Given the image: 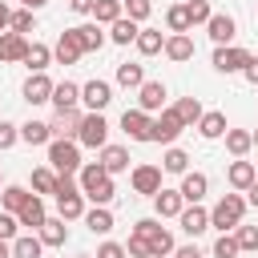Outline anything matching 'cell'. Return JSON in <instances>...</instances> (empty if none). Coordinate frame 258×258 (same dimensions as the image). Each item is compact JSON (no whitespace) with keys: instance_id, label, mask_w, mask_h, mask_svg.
<instances>
[{"instance_id":"cell-57","label":"cell","mask_w":258,"mask_h":258,"mask_svg":"<svg viewBox=\"0 0 258 258\" xmlns=\"http://www.w3.org/2000/svg\"><path fill=\"white\" fill-rule=\"evenodd\" d=\"M246 206H258V181H254V185L246 189Z\"/></svg>"},{"instance_id":"cell-21","label":"cell","mask_w":258,"mask_h":258,"mask_svg":"<svg viewBox=\"0 0 258 258\" xmlns=\"http://www.w3.org/2000/svg\"><path fill=\"white\" fill-rule=\"evenodd\" d=\"M226 113H218V109H210V113H202V121H198V133L206 137V141H218V137H226Z\"/></svg>"},{"instance_id":"cell-49","label":"cell","mask_w":258,"mask_h":258,"mask_svg":"<svg viewBox=\"0 0 258 258\" xmlns=\"http://www.w3.org/2000/svg\"><path fill=\"white\" fill-rule=\"evenodd\" d=\"M125 254H129V258H153L149 242H145V238H137V234H129V242H125Z\"/></svg>"},{"instance_id":"cell-43","label":"cell","mask_w":258,"mask_h":258,"mask_svg":"<svg viewBox=\"0 0 258 258\" xmlns=\"http://www.w3.org/2000/svg\"><path fill=\"white\" fill-rule=\"evenodd\" d=\"M165 28L169 32H189V16H185V4H173L165 12Z\"/></svg>"},{"instance_id":"cell-3","label":"cell","mask_w":258,"mask_h":258,"mask_svg":"<svg viewBox=\"0 0 258 258\" xmlns=\"http://www.w3.org/2000/svg\"><path fill=\"white\" fill-rule=\"evenodd\" d=\"M185 133V125H181V117H177V109L169 105V109H161L157 117H153V129H149V141H157V145H173L177 137Z\"/></svg>"},{"instance_id":"cell-15","label":"cell","mask_w":258,"mask_h":258,"mask_svg":"<svg viewBox=\"0 0 258 258\" xmlns=\"http://www.w3.org/2000/svg\"><path fill=\"white\" fill-rule=\"evenodd\" d=\"M226 181L234 185V194H246L254 181H258V173H254V161H230V169H226Z\"/></svg>"},{"instance_id":"cell-16","label":"cell","mask_w":258,"mask_h":258,"mask_svg":"<svg viewBox=\"0 0 258 258\" xmlns=\"http://www.w3.org/2000/svg\"><path fill=\"white\" fill-rule=\"evenodd\" d=\"M206 189H210V177L206 173H181V185H177V194L185 198V206H198L202 198H206Z\"/></svg>"},{"instance_id":"cell-19","label":"cell","mask_w":258,"mask_h":258,"mask_svg":"<svg viewBox=\"0 0 258 258\" xmlns=\"http://www.w3.org/2000/svg\"><path fill=\"white\" fill-rule=\"evenodd\" d=\"M16 222H20V226H32V230H40V226L48 222V210H44V198H36V194H32V198L24 202V210L16 214Z\"/></svg>"},{"instance_id":"cell-37","label":"cell","mask_w":258,"mask_h":258,"mask_svg":"<svg viewBox=\"0 0 258 258\" xmlns=\"http://www.w3.org/2000/svg\"><path fill=\"white\" fill-rule=\"evenodd\" d=\"M85 226H89L93 234H109V230H113V214H109V206H93V210H85Z\"/></svg>"},{"instance_id":"cell-24","label":"cell","mask_w":258,"mask_h":258,"mask_svg":"<svg viewBox=\"0 0 258 258\" xmlns=\"http://www.w3.org/2000/svg\"><path fill=\"white\" fill-rule=\"evenodd\" d=\"M137 36H141V24L129 20V16H121L117 24H109V40L113 44H137Z\"/></svg>"},{"instance_id":"cell-53","label":"cell","mask_w":258,"mask_h":258,"mask_svg":"<svg viewBox=\"0 0 258 258\" xmlns=\"http://www.w3.org/2000/svg\"><path fill=\"white\" fill-rule=\"evenodd\" d=\"M93 258H129V254H125V246H121V242H101Z\"/></svg>"},{"instance_id":"cell-59","label":"cell","mask_w":258,"mask_h":258,"mask_svg":"<svg viewBox=\"0 0 258 258\" xmlns=\"http://www.w3.org/2000/svg\"><path fill=\"white\" fill-rule=\"evenodd\" d=\"M0 258H12V242H0Z\"/></svg>"},{"instance_id":"cell-55","label":"cell","mask_w":258,"mask_h":258,"mask_svg":"<svg viewBox=\"0 0 258 258\" xmlns=\"http://www.w3.org/2000/svg\"><path fill=\"white\" fill-rule=\"evenodd\" d=\"M242 77H246V81H250V85L258 89V56H250V60H246V69H242Z\"/></svg>"},{"instance_id":"cell-1","label":"cell","mask_w":258,"mask_h":258,"mask_svg":"<svg viewBox=\"0 0 258 258\" xmlns=\"http://www.w3.org/2000/svg\"><path fill=\"white\" fill-rule=\"evenodd\" d=\"M48 165L56 169V173H81V141H73V137H52L48 141Z\"/></svg>"},{"instance_id":"cell-22","label":"cell","mask_w":258,"mask_h":258,"mask_svg":"<svg viewBox=\"0 0 258 258\" xmlns=\"http://www.w3.org/2000/svg\"><path fill=\"white\" fill-rule=\"evenodd\" d=\"M101 165H105L109 177H113V173H125V169H129V149H125V145H105V149H101Z\"/></svg>"},{"instance_id":"cell-28","label":"cell","mask_w":258,"mask_h":258,"mask_svg":"<svg viewBox=\"0 0 258 258\" xmlns=\"http://www.w3.org/2000/svg\"><path fill=\"white\" fill-rule=\"evenodd\" d=\"M24 64H28V73H44V69L52 64V48L40 44V40H32L28 52H24Z\"/></svg>"},{"instance_id":"cell-54","label":"cell","mask_w":258,"mask_h":258,"mask_svg":"<svg viewBox=\"0 0 258 258\" xmlns=\"http://www.w3.org/2000/svg\"><path fill=\"white\" fill-rule=\"evenodd\" d=\"M93 4H97V0H69V8H73L77 16H93Z\"/></svg>"},{"instance_id":"cell-10","label":"cell","mask_w":258,"mask_h":258,"mask_svg":"<svg viewBox=\"0 0 258 258\" xmlns=\"http://www.w3.org/2000/svg\"><path fill=\"white\" fill-rule=\"evenodd\" d=\"M85 56V48H81V40H77V32L69 28V32H60L56 36V44H52V60L56 64H77Z\"/></svg>"},{"instance_id":"cell-29","label":"cell","mask_w":258,"mask_h":258,"mask_svg":"<svg viewBox=\"0 0 258 258\" xmlns=\"http://www.w3.org/2000/svg\"><path fill=\"white\" fill-rule=\"evenodd\" d=\"M20 141H24V145H48V141H52L48 121H24V125H20Z\"/></svg>"},{"instance_id":"cell-23","label":"cell","mask_w":258,"mask_h":258,"mask_svg":"<svg viewBox=\"0 0 258 258\" xmlns=\"http://www.w3.org/2000/svg\"><path fill=\"white\" fill-rule=\"evenodd\" d=\"M36 238H40L44 246H52V250L64 246V242H69V226H64V218H48V222L36 230Z\"/></svg>"},{"instance_id":"cell-50","label":"cell","mask_w":258,"mask_h":258,"mask_svg":"<svg viewBox=\"0 0 258 258\" xmlns=\"http://www.w3.org/2000/svg\"><path fill=\"white\" fill-rule=\"evenodd\" d=\"M20 222H16V214H0V242H16L20 234Z\"/></svg>"},{"instance_id":"cell-12","label":"cell","mask_w":258,"mask_h":258,"mask_svg":"<svg viewBox=\"0 0 258 258\" xmlns=\"http://www.w3.org/2000/svg\"><path fill=\"white\" fill-rule=\"evenodd\" d=\"M177 222H181V230L189 234V238H198V234H206L210 230V210L198 202V206H185L181 214H177Z\"/></svg>"},{"instance_id":"cell-13","label":"cell","mask_w":258,"mask_h":258,"mask_svg":"<svg viewBox=\"0 0 258 258\" xmlns=\"http://www.w3.org/2000/svg\"><path fill=\"white\" fill-rule=\"evenodd\" d=\"M206 32H210V40L222 48V44H230V40H234L238 24H234V16H230V12H214V16H210V24H206Z\"/></svg>"},{"instance_id":"cell-60","label":"cell","mask_w":258,"mask_h":258,"mask_svg":"<svg viewBox=\"0 0 258 258\" xmlns=\"http://www.w3.org/2000/svg\"><path fill=\"white\" fill-rule=\"evenodd\" d=\"M254 145H258V129H254Z\"/></svg>"},{"instance_id":"cell-9","label":"cell","mask_w":258,"mask_h":258,"mask_svg":"<svg viewBox=\"0 0 258 258\" xmlns=\"http://www.w3.org/2000/svg\"><path fill=\"white\" fill-rule=\"evenodd\" d=\"M161 165H133V173H129V181H133V189L137 194H149V198H157V189H161Z\"/></svg>"},{"instance_id":"cell-5","label":"cell","mask_w":258,"mask_h":258,"mask_svg":"<svg viewBox=\"0 0 258 258\" xmlns=\"http://www.w3.org/2000/svg\"><path fill=\"white\" fill-rule=\"evenodd\" d=\"M52 89H56V81H48V73H28L20 97H24L28 105H48V101H52Z\"/></svg>"},{"instance_id":"cell-35","label":"cell","mask_w":258,"mask_h":258,"mask_svg":"<svg viewBox=\"0 0 258 258\" xmlns=\"http://www.w3.org/2000/svg\"><path fill=\"white\" fill-rule=\"evenodd\" d=\"M161 169H165V173H189V153L177 149V145H169V149L161 153Z\"/></svg>"},{"instance_id":"cell-32","label":"cell","mask_w":258,"mask_h":258,"mask_svg":"<svg viewBox=\"0 0 258 258\" xmlns=\"http://www.w3.org/2000/svg\"><path fill=\"white\" fill-rule=\"evenodd\" d=\"M137 52H141V56H157V52H165V36H161V28H141V36H137Z\"/></svg>"},{"instance_id":"cell-34","label":"cell","mask_w":258,"mask_h":258,"mask_svg":"<svg viewBox=\"0 0 258 258\" xmlns=\"http://www.w3.org/2000/svg\"><path fill=\"white\" fill-rule=\"evenodd\" d=\"M226 149H230L234 157H246V153L254 149V133H250V129H226Z\"/></svg>"},{"instance_id":"cell-33","label":"cell","mask_w":258,"mask_h":258,"mask_svg":"<svg viewBox=\"0 0 258 258\" xmlns=\"http://www.w3.org/2000/svg\"><path fill=\"white\" fill-rule=\"evenodd\" d=\"M173 109H177V117H181V125H185V129H198V121H202V113H206L198 97H181Z\"/></svg>"},{"instance_id":"cell-26","label":"cell","mask_w":258,"mask_h":258,"mask_svg":"<svg viewBox=\"0 0 258 258\" xmlns=\"http://www.w3.org/2000/svg\"><path fill=\"white\" fill-rule=\"evenodd\" d=\"M52 105H56V113H64V109H77V105H81V85H73V81H60V85L52 89Z\"/></svg>"},{"instance_id":"cell-52","label":"cell","mask_w":258,"mask_h":258,"mask_svg":"<svg viewBox=\"0 0 258 258\" xmlns=\"http://www.w3.org/2000/svg\"><path fill=\"white\" fill-rule=\"evenodd\" d=\"M20 141V125H12V121H0V149H12Z\"/></svg>"},{"instance_id":"cell-46","label":"cell","mask_w":258,"mask_h":258,"mask_svg":"<svg viewBox=\"0 0 258 258\" xmlns=\"http://www.w3.org/2000/svg\"><path fill=\"white\" fill-rule=\"evenodd\" d=\"M238 254V238L234 234H218V242H214V258H234Z\"/></svg>"},{"instance_id":"cell-17","label":"cell","mask_w":258,"mask_h":258,"mask_svg":"<svg viewBox=\"0 0 258 258\" xmlns=\"http://www.w3.org/2000/svg\"><path fill=\"white\" fill-rule=\"evenodd\" d=\"M165 56H169L173 64H185V60L194 56V40H189V32H169V36H165Z\"/></svg>"},{"instance_id":"cell-40","label":"cell","mask_w":258,"mask_h":258,"mask_svg":"<svg viewBox=\"0 0 258 258\" xmlns=\"http://www.w3.org/2000/svg\"><path fill=\"white\" fill-rule=\"evenodd\" d=\"M40 254H44V242L32 238V234H24V238L12 242V258H40Z\"/></svg>"},{"instance_id":"cell-38","label":"cell","mask_w":258,"mask_h":258,"mask_svg":"<svg viewBox=\"0 0 258 258\" xmlns=\"http://www.w3.org/2000/svg\"><path fill=\"white\" fill-rule=\"evenodd\" d=\"M117 85H121V89H141V85H145V69H141V64H129V60L117 64Z\"/></svg>"},{"instance_id":"cell-14","label":"cell","mask_w":258,"mask_h":258,"mask_svg":"<svg viewBox=\"0 0 258 258\" xmlns=\"http://www.w3.org/2000/svg\"><path fill=\"white\" fill-rule=\"evenodd\" d=\"M81 121H85V113H81V109H64V113H56V117L48 121V129H52V137H73V141H77Z\"/></svg>"},{"instance_id":"cell-51","label":"cell","mask_w":258,"mask_h":258,"mask_svg":"<svg viewBox=\"0 0 258 258\" xmlns=\"http://www.w3.org/2000/svg\"><path fill=\"white\" fill-rule=\"evenodd\" d=\"M133 234L149 242V238H157V234H161V226H157V218H141V222H133Z\"/></svg>"},{"instance_id":"cell-18","label":"cell","mask_w":258,"mask_h":258,"mask_svg":"<svg viewBox=\"0 0 258 258\" xmlns=\"http://www.w3.org/2000/svg\"><path fill=\"white\" fill-rule=\"evenodd\" d=\"M153 210H157V218H177L181 210H185V198L177 194V189H157V198H153Z\"/></svg>"},{"instance_id":"cell-31","label":"cell","mask_w":258,"mask_h":258,"mask_svg":"<svg viewBox=\"0 0 258 258\" xmlns=\"http://www.w3.org/2000/svg\"><path fill=\"white\" fill-rule=\"evenodd\" d=\"M125 16V0H97L93 4V20L97 24H117Z\"/></svg>"},{"instance_id":"cell-39","label":"cell","mask_w":258,"mask_h":258,"mask_svg":"<svg viewBox=\"0 0 258 258\" xmlns=\"http://www.w3.org/2000/svg\"><path fill=\"white\" fill-rule=\"evenodd\" d=\"M28 198H32V194H28L24 185H4V194H0V202H4V214H20Z\"/></svg>"},{"instance_id":"cell-56","label":"cell","mask_w":258,"mask_h":258,"mask_svg":"<svg viewBox=\"0 0 258 258\" xmlns=\"http://www.w3.org/2000/svg\"><path fill=\"white\" fill-rule=\"evenodd\" d=\"M173 258H202V250H198V246H177Z\"/></svg>"},{"instance_id":"cell-8","label":"cell","mask_w":258,"mask_h":258,"mask_svg":"<svg viewBox=\"0 0 258 258\" xmlns=\"http://www.w3.org/2000/svg\"><path fill=\"white\" fill-rule=\"evenodd\" d=\"M246 60H250V52L238 48V44H222V48H214V69H218V73H242Z\"/></svg>"},{"instance_id":"cell-30","label":"cell","mask_w":258,"mask_h":258,"mask_svg":"<svg viewBox=\"0 0 258 258\" xmlns=\"http://www.w3.org/2000/svg\"><path fill=\"white\" fill-rule=\"evenodd\" d=\"M77 181H81V194H93L101 181H109V173H105V165H101V161H89V165H81Z\"/></svg>"},{"instance_id":"cell-62","label":"cell","mask_w":258,"mask_h":258,"mask_svg":"<svg viewBox=\"0 0 258 258\" xmlns=\"http://www.w3.org/2000/svg\"><path fill=\"white\" fill-rule=\"evenodd\" d=\"M81 258H93V254H81Z\"/></svg>"},{"instance_id":"cell-6","label":"cell","mask_w":258,"mask_h":258,"mask_svg":"<svg viewBox=\"0 0 258 258\" xmlns=\"http://www.w3.org/2000/svg\"><path fill=\"white\" fill-rule=\"evenodd\" d=\"M109 101H113V85H109V81H89V85H81V105H85L89 113H105Z\"/></svg>"},{"instance_id":"cell-45","label":"cell","mask_w":258,"mask_h":258,"mask_svg":"<svg viewBox=\"0 0 258 258\" xmlns=\"http://www.w3.org/2000/svg\"><path fill=\"white\" fill-rule=\"evenodd\" d=\"M85 198H89L93 206H109V202L117 198V185H113V177H109V181H101V185H97L93 194H85Z\"/></svg>"},{"instance_id":"cell-47","label":"cell","mask_w":258,"mask_h":258,"mask_svg":"<svg viewBox=\"0 0 258 258\" xmlns=\"http://www.w3.org/2000/svg\"><path fill=\"white\" fill-rule=\"evenodd\" d=\"M234 238H238V250H258V226H238Z\"/></svg>"},{"instance_id":"cell-27","label":"cell","mask_w":258,"mask_h":258,"mask_svg":"<svg viewBox=\"0 0 258 258\" xmlns=\"http://www.w3.org/2000/svg\"><path fill=\"white\" fill-rule=\"evenodd\" d=\"M56 214H60L64 222L85 218V194H81V189H77V194H56Z\"/></svg>"},{"instance_id":"cell-36","label":"cell","mask_w":258,"mask_h":258,"mask_svg":"<svg viewBox=\"0 0 258 258\" xmlns=\"http://www.w3.org/2000/svg\"><path fill=\"white\" fill-rule=\"evenodd\" d=\"M56 169L52 165H40V169H32V194L40 198V194H56Z\"/></svg>"},{"instance_id":"cell-61","label":"cell","mask_w":258,"mask_h":258,"mask_svg":"<svg viewBox=\"0 0 258 258\" xmlns=\"http://www.w3.org/2000/svg\"><path fill=\"white\" fill-rule=\"evenodd\" d=\"M254 173H258V161H254Z\"/></svg>"},{"instance_id":"cell-4","label":"cell","mask_w":258,"mask_h":258,"mask_svg":"<svg viewBox=\"0 0 258 258\" xmlns=\"http://www.w3.org/2000/svg\"><path fill=\"white\" fill-rule=\"evenodd\" d=\"M77 141H81L85 149H105V145H109V121H105V113H85Z\"/></svg>"},{"instance_id":"cell-41","label":"cell","mask_w":258,"mask_h":258,"mask_svg":"<svg viewBox=\"0 0 258 258\" xmlns=\"http://www.w3.org/2000/svg\"><path fill=\"white\" fill-rule=\"evenodd\" d=\"M8 28H12V32H20V36H28V32H36V12H28V8H20V12H12V20H8Z\"/></svg>"},{"instance_id":"cell-7","label":"cell","mask_w":258,"mask_h":258,"mask_svg":"<svg viewBox=\"0 0 258 258\" xmlns=\"http://www.w3.org/2000/svg\"><path fill=\"white\" fill-rule=\"evenodd\" d=\"M149 129H153V117L145 109H125L121 113V133L129 141H149Z\"/></svg>"},{"instance_id":"cell-25","label":"cell","mask_w":258,"mask_h":258,"mask_svg":"<svg viewBox=\"0 0 258 258\" xmlns=\"http://www.w3.org/2000/svg\"><path fill=\"white\" fill-rule=\"evenodd\" d=\"M73 32H77V40H81V48H85V52H101V44H105V32H101V24H97V20H89V24H77Z\"/></svg>"},{"instance_id":"cell-48","label":"cell","mask_w":258,"mask_h":258,"mask_svg":"<svg viewBox=\"0 0 258 258\" xmlns=\"http://www.w3.org/2000/svg\"><path fill=\"white\" fill-rule=\"evenodd\" d=\"M149 12H153V4H149V0H125V16H129V20H137V24H141V20H149Z\"/></svg>"},{"instance_id":"cell-11","label":"cell","mask_w":258,"mask_h":258,"mask_svg":"<svg viewBox=\"0 0 258 258\" xmlns=\"http://www.w3.org/2000/svg\"><path fill=\"white\" fill-rule=\"evenodd\" d=\"M165 97H169V89H165L161 81H145V85L137 89V109H145V113H161V109H165Z\"/></svg>"},{"instance_id":"cell-2","label":"cell","mask_w":258,"mask_h":258,"mask_svg":"<svg viewBox=\"0 0 258 258\" xmlns=\"http://www.w3.org/2000/svg\"><path fill=\"white\" fill-rule=\"evenodd\" d=\"M242 214H246V198L242 194H222L218 206L210 210V226H218L222 234L226 230H238L242 226Z\"/></svg>"},{"instance_id":"cell-44","label":"cell","mask_w":258,"mask_h":258,"mask_svg":"<svg viewBox=\"0 0 258 258\" xmlns=\"http://www.w3.org/2000/svg\"><path fill=\"white\" fill-rule=\"evenodd\" d=\"M149 250H153V258H173V250H177V246H173V234L161 230L157 238H149Z\"/></svg>"},{"instance_id":"cell-58","label":"cell","mask_w":258,"mask_h":258,"mask_svg":"<svg viewBox=\"0 0 258 258\" xmlns=\"http://www.w3.org/2000/svg\"><path fill=\"white\" fill-rule=\"evenodd\" d=\"M20 4H24V8H28V12H40V8H44V4H48V0H20Z\"/></svg>"},{"instance_id":"cell-42","label":"cell","mask_w":258,"mask_h":258,"mask_svg":"<svg viewBox=\"0 0 258 258\" xmlns=\"http://www.w3.org/2000/svg\"><path fill=\"white\" fill-rule=\"evenodd\" d=\"M185 16H189V28H194V24H210L214 8H210V0H189V4H185Z\"/></svg>"},{"instance_id":"cell-20","label":"cell","mask_w":258,"mask_h":258,"mask_svg":"<svg viewBox=\"0 0 258 258\" xmlns=\"http://www.w3.org/2000/svg\"><path fill=\"white\" fill-rule=\"evenodd\" d=\"M24 52H28V40H24L20 32H0V60H4V64L24 60Z\"/></svg>"}]
</instances>
